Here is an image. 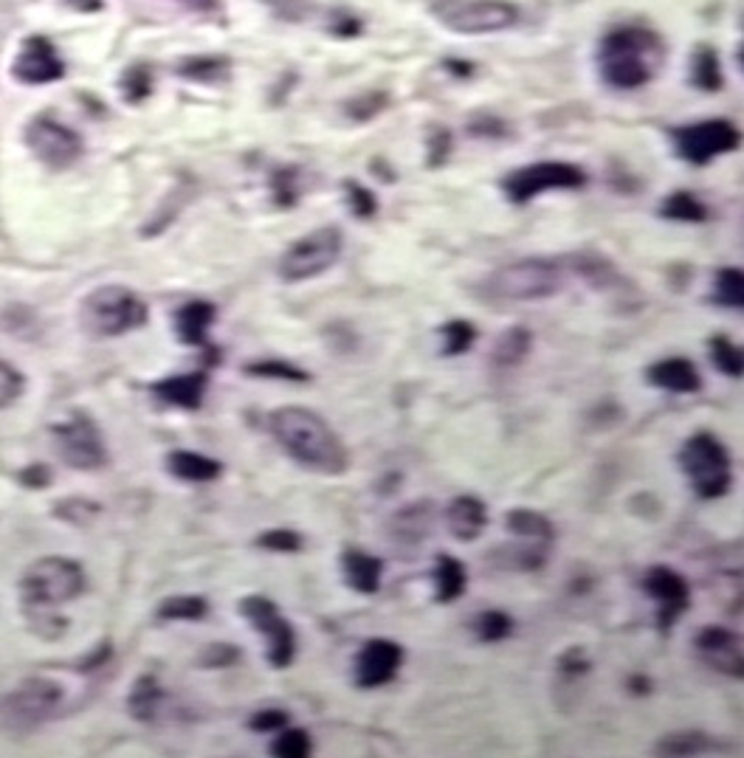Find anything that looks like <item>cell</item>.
Listing matches in <instances>:
<instances>
[{
    "instance_id": "cell-1",
    "label": "cell",
    "mask_w": 744,
    "mask_h": 758,
    "mask_svg": "<svg viewBox=\"0 0 744 758\" xmlns=\"http://www.w3.org/2000/svg\"><path fill=\"white\" fill-rule=\"evenodd\" d=\"M271 437L299 469L322 476H342L350 469V451L336 428L308 407H280L265 418Z\"/></svg>"
},
{
    "instance_id": "cell-2",
    "label": "cell",
    "mask_w": 744,
    "mask_h": 758,
    "mask_svg": "<svg viewBox=\"0 0 744 758\" xmlns=\"http://www.w3.org/2000/svg\"><path fill=\"white\" fill-rule=\"evenodd\" d=\"M666 42L646 26H618L600 37L598 63L600 79L615 90L646 88L666 63Z\"/></svg>"
},
{
    "instance_id": "cell-3",
    "label": "cell",
    "mask_w": 744,
    "mask_h": 758,
    "mask_svg": "<svg viewBox=\"0 0 744 758\" xmlns=\"http://www.w3.org/2000/svg\"><path fill=\"white\" fill-rule=\"evenodd\" d=\"M567 279L565 260H550V257H528L496 269L480 285L488 299H503V302H542L556 294H561Z\"/></svg>"
},
{
    "instance_id": "cell-4",
    "label": "cell",
    "mask_w": 744,
    "mask_h": 758,
    "mask_svg": "<svg viewBox=\"0 0 744 758\" xmlns=\"http://www.w3.org/2000/svg\"><path fill=\"white\" fill-rule=\"evenodd\" d=\"M682 474L689 480L691 490L705 502L722 499L733 488V460L731 451L714 432L699 428L680 446L677 455Z\"/></svg>"
},
{
    "instance_id": "cell-5",
    "label": "cell",
    "mask_w": 744,
    "mask_h": 758,
    "mask_svg": "<svg viewBox=\"0 0 744 758\" xmlns=\"http://www.w3.org/2000/svg\"><path fill=\"white\" fill-rule=\"evenodd\" d=\"M150 319V308L136 290L124 285H102L90 290L79 308L83 331L94 338H119L145 327Z\"/></svg>"
},
{
    "instance_id": "cell-6",
    "label": "cell",
    "mask_w": 744,
    "mask_h": 758,
    "mask_svg": "<svg viewBox=\"0 0 744 758\" xmlns=\"http://www.w3.org/2000/svg\"><path fill=\"white\" fill-rule=\"evenodd\" d=\"M85 593L83 567L62 556L37 559L21 579V598L28 609H57Z\"/></svg>"
},
{
    "instance_id": "cell-7",
    "label": "cell",
    "mask_w": 744,
    "mask_h": 758,
    "mask_svg": "<svg viewBox=\"0 0 744 758\" xmlns=\"http://www.w3.org/2000/svg\"><path fill=\"white\" fill-rule=\"evenodd\" d=\"M434 21L455 35H496L517 26L519 7L510 0H426Z\"/></svg>"
},
{
    "instance_id": "cell-8",
    "label": "cell",
    "mask_w": 744,
    "mask_h": 758,
    "mask_svg": "<svg viewBox=\"0 0 744 758\" xmlns=\"http://www.w3.org/2000/svg\"><path fill=\"white\" fill-rule=\"evenodd\" d=\"M345 249V235L338 226H319L310 235L299 237L280 257V276L285 283H308L317 276L327 274L342 257Z\"/></svg>"
},
{
    "instance_id": "cell-9",
    "label": "cell",
    "mask_w": 744,
    "mask_h": 758,
    "mask_svg": "<svg viewBox=\"0 0 744 758\" xmlns=\"http://www.w3.org/2000/svg\"><path fill=\"white\" fill-rule=\"evenodd\" d=\"M237 609H240L243 621L265 643V660L271 669H290L297 660V629L290 626V621L280 612L274 600L265 595H246Z\"/></svg>"
},
{
    "instance_id": "cell-10",
    "label": "cell",
    "mask_w": 744,
    "mask_h": 758,
    "mask_svg": "<svg viewBox=\"0 0 744 758\" xmlns=\"http://www.w3.org/2000/svg\"><path fill=\"white\" fill-rule=\"evenodd\" d=\"M586 184V173L570 161H536V164L519 166L503 178V192L513 207H524L533 198L558 189H581Z\"/></svg>"
},
{
    "instance_id": "cell-11",
    "label": "cell",
    "mask_w": 744,
    "mask_h": 758,
    "mask_svg": "<svg viewBox=\"0 0 744 758\" xmlns=\"http://www.w3.org/2000/svg\"><path fill=\"white\" fill-rule=\"evenodd\" d=\"M51 440H54L60 460L76 471H97L108 462V448L99 435V426L83 409H74L69 418L54 423Z\"/></svg>"
},
{
    "instance_id": "cell-12",
    "label": "cell",
    "mask_w": 744,
    "mask_h": 758,
    "mask_svg": "<svg viewBox=\"0 0 744 758\" xmlns=\"http://www.w3.org/2000/svg\"><path fill=\"white\" fill-rule=\"evenodd\" d=\"M671 145L682 161L694 166H705L717 161L719 156H728L739 147V127L728 119H708V122H694L671 131Z\"/></svg>"
},
{
    "instance_id": "cell-13",
    "label": "cell",
    "mask_w": 744,
    "mask_h": 758,
    "mask_svg": "<svg viewBox=\"0 0 744 758\" xmlns=\"http://www.w3.org/2000/svg\"><path fill=\"white\" fill-rule=\"evenodd\" d=\"M643 593L655 600V626L657 632H671L682 614L691 607V586L685 575L666 564L648 567L641 579Z\"/></svg>"
},
{
    "instance_id": "cell-14",
    "label": "cell",
    "mask_w": 744,
    "mask_h": 758,
    "mask_svg": "<svg viewBox=\"0 0 744 758\" xmlns=\"http://www.w3.org/2000/svg\"><path fill=\"white\" fill-rule=\"evenodd\" d=\"M26 145L37 161L54 170H65L83 156V138L51 116L32 119L26 127Z\"/></svg>"
},
{
    "instance_id": "cell-15",
    "label": "cell",
    "mask_w": 744,
    "mask_h": 758,
    "mask_svg": "<svg viewBox=\"0 0 744 758\" xmlns=\"http://www.w3.org/2000/svg\"><path fill=\"white\" fill-rule=\"evenodd\" d=\"M404 666V646L386 637H372L352 657V683L361 691L393 683Z\"/></svg>"
},
{
    "instance_id": "cell-16",
    "label": "cell",
    "mask_w": 744,
    "mask_h": 758,
    "mask_svg": "<svg viewBox=\"0 0 744 758\" xmlns=\"http://www.w3.org/2000/svg\"><path fill=\"white\" fill-rule=\"evenodd\" d=\"M694 655L708 666L710 671L728 676V680H742L744 674V648L742 637L733 629L724 626H703L694 634Z\"/></svg>"
},
{
    "instance_id": "cell-17",
    "label": "cell",
    "mask_w": 744,
    "mask_h": 758,
    "mask_svg": "<svg viewBox=\"0 0 744 758\" xmlns=\"http://www.w3.org/2000/svg\"><path fill=\"white\" fill-rule=\"evenodd\" d=\"M62 703V688L42 676H28L26 683L3 699V713L14 724H40Z\"/></svg>"
},
{
    "instance_id": "cell-18",
    "label": "cell",
    "mask_w": 744,
    "mask_h": 758,
    "mask_svg": "<svg viewBox=\"0 0 744 758\" xmlns=\"http://www.w3.org/2000/svg\"><path fill=\"white\" fill-rule=\"evenodd\" d=\"M62 74H65V65H62L60 54L51 46V40L40 35L28 37L17 60L12 63V76L26 85L57 83V79H62Z\"/></svg>"
},
{
    "instance_id": "cell-19",
    "label": "cell",
    "mask_w": 744,
    "mask_h": 758,
    "mask_svg": "<svg viewBox=\"0 0 744 758\" xmlns=\"http://www.w3.org/2000/svg\"><path fill=\"white\" fill-rule=\"evenodd\" d=\"M209 389L207 370H195V373L173 375V378L156 381L150 386V393L164 403V407L184 409V412H198L203 407Z\"/></svg>"
},
{
    "instance_id": "cell-20",
    "label": "cell",
    "mask_w": 744,
    "mask_h": 758,
    "mask_svg": "<svg viewBox=\"0 0 744 758\" xmlns=\"http://www.w3.org/2000/svg\"><path fill=\"white\" fill-rule=\"evenodd\" d=\"M338 570L342 581L359 595H375L384 581V561L361 547H345L338 552Z\"/></svg>"
},
{
    "instance_id": "cell-21",
    "label": "cell",
    "mask_w": 744,
    "mask_h": 758,
    "mask_svg": "<svg viewBox=\"0 0 744 758\" xmlns=\"http://www.w3.org/2000/svg\"><path fill=\"white\" fill-rule=\"evenodd\" d=\"M646 381L655 389H666L674 395H696L703 389V375L691 359L671 356L646 366Z\"/></svg>"
},
{
    "instance_id": "cell-22",
    "label": "cell",
    "mask_w": 744,
    "mask_h": 758,
    "mask_svg": "<svg viewBox=\"0 0 744 758\" xmlns=\"http://www.w3.org/2000/svg\"><path fill=\"white\" fill-rule=\"evenodd\" d=\"M446 527L448 533L462 542V545H471L476 538L483 536L485 527H488V508L480 497L474 494H462V497H455L448 502L446 508Z\"/></svg>"
},
{
    "instance_id": "cell-23",
    "label": "cell",
    "mask_w": 744,
    "mask_h": 758,
    "mask_svg": "<svg viewBox=\"0 0 744 758\" xmlns=\"http://www.w3.org/2000/svg\"><path fill=\"white\" fill-rule=\"evenodd\" d=\"M214 319H218V308H214L212 302H207V299H193V302L181 305L178 311H175L173 331L181 345L212 350V347H209V331H212Z\"/></svg>"
},
{
    "instance_id": "cell-24",
    "label": "cell",
    "mask_w": 744,
    "mask_h": 758,
    "mask_svg": "<svg viewBox=\"0 0 744 758\" xmlns=\"http://www.w3.org/2000/svg\"><path fill=\"white\" fill-rule=\"evenodd\" d=\"M437 517H441L437 505H434L432 499H421V502L407 505V508H400L398 513H395L393 524H389V533H393L398 542H404V545H421V542L429 538V533L434 531Z\"/></svg>"
},
{
    "instance_id": "cell-25",
    "label": "cell",
    "mask_w": 744,
    "mask_h": 758,
    "mask_svg": "<svg viewBox=\"0 0 744 758\" xmlns=\"http://www.w3.org/2000/svg\"><path fill=\"white\" fill-rule=\"evenodd\" d=\"M565 269L567 274L584 279L593 290H609L623 283V276L615 269L612 260H607L600 251H575L565 260Z\"/></svg>"
},
{
    "instance_id": "cell-26",
    "label": "cell",
    "mask_w": 744,
    "mask_h": 758,
    "mask_svg": "<svg viewBox=\"0 0 744 758\" xmlns=\"http://www.w3.org/2000/svg\"><path fill=\"white\" fill-rule=\"evenodd\" d=\"M166 471L170 476L181 480V483H214L221 480L223 462L214 457L200 455V451H186V448H175L166 455Z\"/></svg>"
},
{
    "instance_id": "cell-27",
    "label": "cell",
    "mask_w": 744,
    "mask_h": 758,
    "mask_svg": "<svg viewBox=\"0 0 744 758\" xmlns=\"http://www.w3.org/2000/svg\"><path fill=\"white\" fill-rule=\"evenodd\" d=\"M466 586H469V572H466V564L455 556H437L432 567V589H434V604H455L466 595Z\"/></svg>"
},
{
    "instance_id": "cell-28",
    "label": "cell",
    "mask_w": 744,
    "mask_h": 758,
    "mask_svg": "<svg viewBox=\"0 0 744 758\" xmlns=\"http://www.w3.org/2000/svg\"><path fill=\"white\" fill-rule=\"evenodd\" d=\"M505 531L513 533L524 542H542V545H553L556 542V527L545 513L531 508H513L505 517Z\"/></svg>"
},
{
    "instance_id": "cell-29",
    "label": "cell",
    "mask_w": 744,
    "mask_h": 758,
    "mask_svg": "<svg viewBox=\"0 0 744 758\" xmlns=\"http://www.w3.org/2000/svg\"><path fill=\"white\" fill-rule=\"evenodd\" d=\"M164 688L156 683V676H138L127 696V710L136 722H156L164 705Z\"/></svg>"
},
{
    "instance_id": "cell-30",
    "label": "cell",
    "mask_w": 744,
    "mask_h": 758,
    "mask_svg": "<svg viewBox=\"0 0 744 758\" xmlns=\"http://www.w3.org/2000/svg\"><path fill=\"white\" fill-rule=\"evenodd\" d=\"M533 347V333L522 324H513L508 331L499 333V338L494 341V350H491V361L496 366H517L528 359V352Z\"/></svg>"
},
{
    "instance_id": "cell-31",
    "label": "cell",
    "mask_w": 744,
    "mask_h": 758,
    "mask_svg": "<svg viewBox=\"0 0 744 758\" xmlns=\"http://www.w3.org/2000/svg\"><path fill=\"white\" fill-rule=\"evenodd\" d=\"M717 738L710 736L705 731H680V733H669L662 736L660 742L655 745L657 756H705V753L717 750Z\"/></svg>"
},
{
    "instance_id": "cell-32",
    "label": "cell",
    "mask_w": 744,
    "mask_h": 758,
    "mask_svg": "<svg viewBox=\"0 0 744 758\" xmlns=\"http://www.w3.org/2000/svg\"><path fill=\"white\" fill-rule=\"evenodd\" d=\"M243 375H248V378H262V381H283V384H308V381L313 378L308 370H302L299 364L285 359L248 361V364H243Z\"/></svg>"
},
{
    "instance_id": "cell-33",
    "label": "cell",
    "mask_w": 744,
    "mask_h": 758,
    "mask_svg": "<svg viewBox=\"0 0 744 758\" xmlns=\"http://www.w3.org/2000/svg\"><path fill=\"white\" fill-rule=\"evenodd\" d=\"M550 552H553V545H542V542H524V538H519L517 547H510V550H499L496 556H503V567H508V570L538 572L542 567L547 564Z\"/></svg>"
},
{
    "instance_id": "cell-34",
    "label": "cell",
    "mask_w": 744,
    "mask_h": 758,
    "mask_svg": "<svg viewBox=\"0 0 744 758\" xmlns=\"http://www.w3.org/2000/svg\"><path fill=\"white\" fill-rule=\"evenodd\" d=\"M708 356H710V364H714V370H717V373H722L724 378H742V373H744L742 347H739L731 336H722V333L710 336L708 338Z\"/></svg>"
},
{
    "instance_id": "cell-35",
    "label": "cell",
    "mask_w": 744,
    "mask_h": 758,
    "mask_svg": "<svg viewBox=\"0 0 744 758\" xmlns=\"http://www.w3.org/2000/svg\"><path fill=\"white\" fill-rule=\"evenodd\" d=\"M710 302L728 311H742L744 308V274L742 269H719L714 274V290Z\"/></svg>"
},
{
    "instance_id": "cell-36",
    "label": "cell",
    "mask_w": 744,
    "mask_h": 758,
    "mask_svg": "<svg viewBox=\"0 0 744 758\" xmlns=\"http://www.w3.org/2000/svg\"><path fill=\"white\" fill-rule=\"evenodd\" d=\"M660 218L674 223H705L710 218L708 207L691 192H674L662 200Z\"/></svg>"
},
{
    "instance_id": "cell-37",
    "label": "cell",
    "mask_w": 744,
    "mask_h": 758,
    "mask_svg": "<svg viewBox=\"0 0 744 758\" xmlns=\"http://www.w3.org/2000/svg\"><path fill=\"white\" fill-rule=\"evenodd\" d=\"M156 614L159 621H203L209 614V604L200 595H173L161 600Z\"/></svg>"
},
{
    "instance_id": "cell-38",
    "label": "cell",
    "mask_w": 744,
    "mask_h": 758,
    "mask_svg": "<svg viewBox=\"0 0 744 758\" xmlns=\"http://www.w3.org/2000/svg\"><path fill=\"white\" fill-rule=\"evenodd\" d=\"M437 333H441V352L446 359L466 356L476 341V327L466 319H448Z\"/></svg>"
},
{
    "instance_id": "cell-39",
    "label": "cell",
    "mask_w": 744,
    "mask_h": 758,
    "mask_svg": "<svg viewBox=\"0 0 744 758\" xmlns=\"http://www.w3.org/2000/svg\"><path fill=\"white\" fill-rule=\"evenodd\" d=\"M691 85L705 94H714V90L722 88V65H719L717 51L708 49V46H699V51L694 54V65H691Z\"/></svg>"
},
{
    "instance_id": "cell-40",
    "label": "cell",
    "mask_w": 744,
    "mask_h": 758,
    "mask_svg": "<svg viewBox=\"0 0 744 758\" xmlns=\"http://www.w3.org/2000/svg\"><path fill=\"white\" fill-rule=\"evenodd\" d=\"M510 632H513V618L503 609H485L476 614L474 634L480 643H499L510 637Z\"/></svg>"
},
{
    "instance_id": "cell-41",
    "label": "cell",
    "mask_w": 744,
    "mask_h": 758,
    "mask_svg": "<svg viewBox=\"0 0 744 758\" xmlns=\"http://www.w3.org/2000/svg\"><path fill=\"white\" fill-rule=\"evenodd\" d=\"M243 660V648L235 646V643H209V646H203L198 651V660H195V666L198 669H207V671H218V669H232V666H237V662Z\"/></svg>"
},
{
    "instance_id": "cell-42",
    "label": "cell",
    "mask_w": 744,
    "mask_h": 758,
    "mask_svg": "<svg viewBox=\"0 0 744 758\" xmlns=\"http://www.w3.org/2000/svg\"><path fill=\"white\" fill-rule=\"evenodd\" d=\"M310 753H313V742L302 728H283L280 736L271 742V756L276 758H308Z\"/></svg>"
},
{
    "instance_id": "cell-43",
    "label": "cell",
    "mask_w": 744,
    "mask_h": 758,
    "mask_svg": "<svg viewBox=\"0 0 744 758\" xmlns=\"http://www.w3.org/2000/svg\"><path fill=\"white\" fill-rule=\"evenodd\" d=\"M299 170L297 166H283V170H276L274 175H271V192H274V203L283 209H290L294 203H297L299 198V181H297Z\"/></svg>"
},
{
    "instance_id": "cell-44",
    "label": "cell",
    "mask_w": 744,
    "mask_h": 758,
    "mask_svg": "<svg viewBox=\"0 0 744 758\" xmlns=\"http://www.w3.org/2000/svg\"><path fill=\"white\" fill-rule=\"evenodd\" d=\"M255 545L269 552H299L305 547V538L290 527H271L255 538Z\"/></svg>"
},
{
    "instance_id": "cell-45",
    "label": "cell",
    "mask_w": 744,
    "mask_h": 758,
    "mask_svg": "<svg viewBox=\"0 0 744 758\" xmlns=\"http://www.w3.org/2000/svg\"><path fill=\"white\" fill-rule=\"evenodd\" d=\"M345 192H347V203H350V212L361 221L372 218L379 212V198L372 195V189H367L364 184L359 181H345Z\"/></svg>"
},
{
    "instance_id": "cell-46",
    "label": "cell",
    "mask_w": 744,
    "mask_h": 758,
    "mask_svg": "<svg viewBox=\"0 0 744 758\" xmlns=\"http://www.w3.org/2000/svg\"><path fill=\"white\" fill-rule=\"evenodd\" d=\"M23 389H26V381L23 375L14 370L9 361L0 359V409L12 407L14 400L21 398Z\"/></svg>"
},
{
    "instance_id": "cell-47",
    "label": "cell",
    "mask_w": 744,
    "mask_h": 758,
    "mask_svg": "<svg viewBox=\"0 0 744 758\" xmlns=\"http://www.w3.org/2000/svg\"><path fill=\"white\" fill-rule=\"evenodd\" d=\"M556 669L561 676H570V680H579V676L590 674V669H593V662H590V657H586L584 648H567V651H561L556 660Z\"/></svg>"
},
{
    "instance_id": "cell-48",
    "label": "cell",
    "mask_w": 744,
    "mask_h": 758,
    "mask_svg": "<svg viewBox=\"0 0 744 758\" xmlns=\"http://www.w3.org/2000/svg\"><path fill=\"white\" fill-rule=\"evenodd\" d=\"M290 724V713L283 708H260L255 717L248 719V728L255 733H274Z\"/></svg>"
},
{
    "instance_id": "cell-49",
    "label": "cell",
    "mask_w": 744,
    "mask_h": 758,
    "mask_svg": "<svg viewBox=\"0 0 744 758\" xmlns=\"http://www.w3.org/2000/svg\"><path fill=\"white\" fill-rule=\"evenodd\" d=\"M122 90L127 102H138L150 94V74L145 69H131L122 79Z\"/></svg>"
},
{
    "instance_id": "cell-50",
    "label": "cell",
    "mask_w": 744,
    "mask_h": 758,
    "mask_svg": "<svg viewBox=\"0 0 744 758\" xmlns=\"http://www.w3.org/2000/svg\"><path fill=\"white\" fill-rule=\"evenodd\" d=\"M218 69H226L223 60H189V63L181 65L178 74L189 76V79H207V83H214L218 79Z\"/></svg>"
},
{
    "instance_id": "cell-51",
    "label": "cell",
    "mask_w": 744,
    "mask_h": 758,
    "mask_svg": "<svg viewBox=\"0 0 744 758\" xmlns=\"http://www.w3.org/2000/svg\"><path fill=\"white\" fill-rule=\"evenodd\" d=\"M426 145H429V152H426L429 166L446 164L448 152H451V133H448V131H434L432 136H429Z\"/></svg>"
},
{
    "instance_id": "cell-52",
    "label": "cell",
    "mask_w": 744,
    "mask_h": 758,
    "mask_svg": "<svg viewBox=\"0 0 744 758\" xmlns=\"http://www.w3.org/2000/svg\"><path fill=\"white\" fill-rule=\"evenodd\" d=\"M469 133L476 138H503L508 133V125L496 116H476L469 125Z\"/></svg>"
},
{
    "instance_id": "cell-53",
    "label": "cell",
    "mask_w": 744,
    "mask_h": 758,
    "mask_svg": "<svg viewBox=\"0 0 744 758\" xmlns=\"http://www.w3.org/2000/svg\"><path fill=\"white\" fill-rule=\"evenodd\" d=\"M384 108H386L384 94H379V97H375V102H372V97H370V94H367V97L356 99V102H352L350 108H347V111H350L356 119H361V122H364V119H372V116H375V113L384 111Z\"/></svg>"
},
{
    "instance_id": "cell-54",
    "label": "cell",
    "mask_w": 744,
    "mask_h": 758,
    "mask_svg": "<svg viewBox=\"0 0 744 758\" xmlns=\"http://www.w3.org/2000/svg\"><path fill=\"white\" fill-rule=\"evenodd\" d=\"M627 691L632 696H648L652 694V680L646 674H632L627 680Z\"/></svg>"
},
{
    "instance_id": "cell-55",
    "label": "cell",
    "mask_w": 744,
    "mask_h": 758,
    "mask_svg": "<svg viewBox=\"0 0 744 758\" xmlns=\"http://www.w3.org/2000/svg\"><path fill=\"white\" fill-rule=\"evenodd\" d=\"M181 7L193 9V12H212L218 7V0H178Z\"/></svg>"
},
{
    "instance_id": "cell-56",
    "label": "cell",
    "mask_w": 744,
    "mask_h": 758,
    "mask_svg": "<svg viewBox=\"0 0 744 758\" xmlns=\"http://www.w3.org/2000/svg\"><path fill=\"white\" fill-rule=\"evenodd\" d=\"M71 7L83 9V12H97V9H102V0H69Z\"/></svg>"
}]
</instances>
